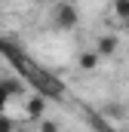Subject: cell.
<instances>
[{"instance_id":"10","label":"cell","mask_w":129,"mask_h":132,"mask_svg":"<svg viewBox=\"0 0 129 132\" xmlns=\"http://www.w3.org/2000/svg\"><path fill=\"white\" fill-rule=\"evenodd\" d=\"M9 98H12V95H9V92L0 86V114H6V101H9Z\"/></svg>"},{"instance_id":"8","label":"cell","mask_w":129,"mask_h":132,"mask_svg":"<svg viewBox=\"0 0 129 132\" xmlns=\"http://www.w3.org/2000/svg\"><path fill=\"white\" fill-rule=\"evenodd\" d=\"M12 129H15V120L6 117V114H0V132H12Z\"/></svg>"},{"instance_id":"11","label":"cell","mask_w":129,"mask_h":132,"mask_svg":"<svg viewBox=\"0 0 129 132\" xmlns=\"http://www.w3.org/2000/svg\"><path fill=\"white\" fill-rule=\"evenodd\" d=\"M40 132H59V126L52 120H40Z\"/></svg>"},{"instance_id":"6","label":"cell","mask_w":129,"mask_h":132,"mask_svg":"<svg viewBox=\"0 0 129 132\" xmlns=\"http://www.w3.org/2000/svg\"><path fill=\"white\" fill-rule=\"evenodd\" d=\"M114 15L129 22V0H114Z\"/></svg>"},{"instance_id":"1","label":"cell","mask_w":129,"mask_h":132,"mask_svg":"<svg viewBox=\"0 0 129 132\" xmlns=\"http://www.w3.org/2000/svg\"><path fill=\"white\" fill-rule=\"evenodd\" d=\"M0 52L6 55L9 65L22 74V80H28L34 89H37V95H43V98H64V86L59 83V77H52L49 71L31 65V59L25 55L22 46H15L12 40H0Z\"/></svg>"},{"instance_id":"9","label":"cell","mask_w":129,"mask_h":132,"mask_svg":"<svg viewBox=\"0 0 129 132\" xmlns=\"http://www.w3.org/2000/svg\"><path fill=\"white\" fill-rule=\"evenodd\" d=\"M120 114H123L120 104H108V108H104V117H108V120H114V117H120Z\"/></svg>"},{"instance_id":"2","label":"cell","mask_w":129,"mask_h":132,"mask_svg":"<svg viewBox=\"0 0 129 132\" xmlns=\"http://www.w3.org/2000/svg\"><path fill=\"white\" fill-rule=\"evenodd\" d=\"M52 22H55V28L71 31V28H77L80 15H77V9H74L71 3H59V6H55V12H52Z\"/></svg>"},{"instance_id":"4","label":"cell","mask_w":129,"mask_h":132,"mask_svg":"<svg viewBox=\"0 0 129 132\" xmlns=\"http://www.w3.org/2000/svg\"><path fill=\"white\" fill-rule=\"evenodd\" d=\"M101 59H108V55H114L117 52V37L114 34H104V37H98V49H95Z\"/></svg>"},{"instance_id":"7","label":"cell","mask_w":129,"mask_h":132,"mask_svg":"<svg viewBox=\"0 0 129 132\" xmlns=\"http://www.w3.org/2000/svg\"><path fill=\"white\" fill-rule=\"evenodd\" d=\"M0 86H3L9 95H19V92H22V80H0Z\"/></svg>"},{"instance_id":"3","label":"cell","mask_w":129,"mask_h":132,"mask_svg":"<svg viewBox=\"0 0 129 132\" xmlns=\"http://www.w3.org/2000/svg\"><path fill=\"white\" fill-rule=\"evenodd\" d=\"M43 108H46V98H43V95H34V98H28V104H25L28 120H40V117H43Z\"/></svg>"},{"instance_id":"5","label":"cell","mask_w":129,"mask_h":132,"mask_svg":"<svg viewBox=\"0 0 129 132\" xmlns=\"http://www.w3.org/2000/svg\"><path fill=\"white\" fill-rule=\"evenodd\" d=\"M98 59H101L98 52H80V68H83V71H92V68L98 65Z\"/></svg>"}]
</instances>
